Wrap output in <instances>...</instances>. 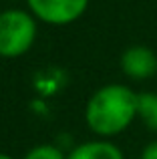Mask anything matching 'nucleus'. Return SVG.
Wrapping results in <instances>:
<instances>
[{
  "instance_id": "nucleus-3",
  "label": "nucleus",
  "mask_w": 157,
  "mask_h": 159,
  "mask_svg": "<svg viewBox=\"0 0 157 159\" xmlns=\"http://www.w3.org/2000/svg\"><path fill=\"white\" fill-rule=\"evenodd\" d=\"M30 14L52 26L73 24L87 12L91 0H26Z\"/></svg>"
},
{
  "instance_id": "nucleus-7",
  "label": "nucleus",
  "mask_w": 157,
  "mask_h": 159,
  "mask_svg": "<svg viewBox=\"0 0 157 159\" xmlns=\"http://www.w3.org/2000/svg\"><path fill=\"white\" fill-rule=\"evenodd\" d=\"M22 159H67V155L52 143H40L32 147Z\"/></svg>"
},
{
  "instance_id": "nucleus-4",
  "label": "nucleus",
  "mask_w": 157,
  "mask_h": 159,
  "mask_svg": "<svg viewBox=\"0 0 157 159\" xmlns=\"http://www.w3.org/2000/svg\"><path fill=\"white\" fill-rule=\"evenodd\" d=\"M121 70L131 81H147L157 75V54L151 47L133 44L121 54Z\"/></svg>"
},
{
  "instance_id": "nucleus-9",
  "label": "nucleus",
  "mask_w": 157,
  "mask_h": 159,
  "mask_svg": "<svg viewBox=\"0 0 157 159\" xmlns=\"http://www.w3.org/2000/svg\"><path fill=\"white\" fill-rule=\"evenodd\" d=\"M0 159H14V157L8 155V153H2V151H0Z\"/></svg>"
},
{
  "instance_id": "nucleus-8",
  "label": "nucleus",
  "mask_w": 157,
  "mask_h": 159,
  "mask_svg": "<svg viewBox=\"0 0 157 159\" xmlns=\"http://www.w3.org/2000/svg\"><path fill=\"white\" fill-rule=\"evenodd\" d=\"M139 159H157V139L151 141V143H147L145 147H143Z\"/></svg>"
},
{
  "instance_id": "nucleus-6",
  "label": "nucleus",
  "mask_w": 157,
  "mask_h": 159,
  "mask_svg": "<svg viewBox=\"0 0 157 159\" xmlns=\"http://www.w3.org/2000/svg\"><path fill=\"white\" fill-rule=\"evenodd\" d=\"M137 119L143 121L147 129L157 135V93L145 91L137 97Z\"/></svg>"
},
{
  "instance_id": "nucleus-1",
  "label": "nucleus",
  "mask_w": 157,
  "mask_h": 159,
  "mask_svg": "<svg viewBox=\"0 0 157 159\" xmlns=\"http://www.w3.org/2000/svg\"><path fill=\"white\" fill-rule=\"evenodd\" d=\"M137 97L139 93L119 83L97 89L85 107L87 127L101 139H111L123 133L137 119Z\"/></svg>"
},
{
  "instance_id": "nucleus-2",
  "label": "nucleus",
  "mask_w": 157,
  "mask_h": 159,
  "mask_svg": "<svg viewBox=\"0 0 157 159\" xmlns=\"http://www.w3.org/2000/svg\"><path fill=\"white\" fill-rule=\"evenodd\" d=\"M36 40V18L26 10L8 8L0 12V58H18Z\"/></svg>"
},
{
  "instance_id": "nucleus-5",
  "label": "nucleus",
  "mask_w": 157,
  "mask_h": 159,
  "mask_svg": "<svg viewBox=\"0 0 157 159\" xmlns=\"http://www.w3.org/2000/svg\"><path fill=\"white\" fill-rule=\"evenodd\" d=\"M67 159H125L123 151L109 139H95L78 143L69 151Z\"/></svg>"
}]
</instances>
